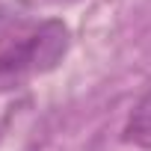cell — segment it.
<instances>
[{
  "instance_id": "obj_2",
  "label": "cell",
  "mask_w": 151,
  "mask_h": 151,
  "mask_svg": "<svg viewBox=\"0 0 151 151\" xmlns=\"http://www.w3.org/2000/svg\"><path fill=\"white\" fill-rule=\"evenodd\" d=\"M122 136H124V142L151 151V92H145V95L139 98V104L130 110Z\"/></svg>"
},
{
  "instance_id": "obj_1",
  "label": "cell",
  "mask_w": 151,
  "mask_h": 151,
  "mask_svg": "<svg viewBox=\"0 0 151 151\" xmlns=\"http://www.w3.org/2000/svg\"><path fill=\"white\" fill-rule=\"evenodd\" d=\"M68 42L62 21L0 18V86H15L56 68L68 53Z\"/></svg>"
}]
</instances>
